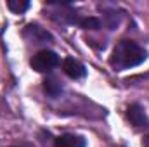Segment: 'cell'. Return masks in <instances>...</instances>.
<instances>
[{"label":"cell","mask_w":149,"mask_h":147,"mask_svg":"<svg viewBox=\"0 0 149 147\" xmlns=\"http://www.w3.org/2000/svg\"><path fill=\"white\" fill-rule=\"evenodd\" d=\"M146 59H148V52L144 47H141L139 43L132 40H121L113 49L109 64L113 69L123 71V69H130V68L142 64Z\"/></svg>","instance_id":"obj_1"},{"label":"cell","mask_w":149,"mask_h":147,"mask_svg":"<svg viewBox=\"0 0 149 147\" xmlns=\"http://www.w3.org/2000/svg\"><path fill=\"white\" fill-rule=\"evenodd\" d=\"M31 68L38 71V73H49V71H52L57 64H59V57H57V54L56 52H52V50H40L37 52L33 57H31Z\"/></svg>","instance_id":"obj_2"},{"label":"cell","mask_w":149,"mask_h":147,"mask_svg":"<svg viewBox=\"0 0 149 147\" xmlns=\"http://www.w3.org/2000/svg\"><path fill=\"white\" fill-rule=\"evenodd\" d=\"M127 118L130 119V123L135 128H149V118L142 106L139 104H132L127 109Z\"/></svg>","instance_id":"obj_3"},{"label":"cell","mask_w":149,"mask_h":147,"mask_svg":"<svg viewBox=\"0 0 149 147\" xmlns=\"http://www.w3.org/2000/svg\"><path fill=\"white\" fill-rule=\"evenodd\" d=\"M63 69H64V73L68 74L71 80H80V78H83V76L87 74L85 66H83L81 62H78L76 59H71V57L64 59V62H63Z\"/></svg>","instance_id":"obj_4"},{"label":"cell","mask_w":149,"mask_h":147,"mask_svg":"<svg viewBox=\"0 0 149 147\" xmlns=\"http://www.w3.org/2000/svg\"><path fill=\"white\" fill-rule=\"evenodd\" d=\"M24 37L28 38L31 43H45V42H50V40H52V37H50L43 28H40V26H37V24L26 26Z\"/></svg>","instance_id":"obj_5"},{"label":"cell","mask_w":149,"mask_h":147,"mask_svg":"<svg viewBox=\"0 0 149 147\" xmlns=\"http://www.w3.org/2000/svg\"><path fill=\"white\" fill-rule=\"evenodd\" d=\"M87 142L83 137L74 135V133H64L56 139V147H85Z\"/></svg>","instance_id":"obj_6"},{"label":"cell","mask_w":149,"mask_h":147,"mask_svg":"<svg viewBox=\"0 0 149 147\" xmlns=\"http://www.w3.org/2000/svg\"><path fill=\"white\" fill-rule=\"evenodd\" d=\"M43 90H45L50 97H57V95L61 94V90H63V85L59 83V80H57V78L49 76V78H45V80H43Z\"/></svg>","instance_id":"obj_7"},{"label":"cell","mask_w":149,"mask_h":147,"mask_svg":"<svg viewBox=\"0 0 149 147\" xmlns=\"http://www.w3.org/2000/svg\"><path fill=\"white\" fill-rule=\"evenodd\" d=\"M7 5H9V9H10L12 12H16V14H23L24 10H28L30 2H26V0H9Z\"/></svg>","instance_id":"obj_8"},{"label":"cell","mask_w":149,"mask_h":147,"mask_svg":"<svg viewBox=\"0 0 149 147\" xmlns=\"http://www.w3.org/2000/svg\"><path fill=\"white\" fill-rule=\"evenodd\" d=\"M78 26H81L83 30H99L101 28V21L97 17H81Z\"/></svg>","instance_id":"obj_9"},{"label":"cell","mask_w":149,"mask_h":147,"mask_svg":"<svg viewBox=\"0 0 149 147\" xmlns=\"http://www.w3.org/2000/svg\"><path fill=\"white\" fill-rule=\"evenodd\" d=\"M142 146H144V147H149V135H148V137H144V140H142Z\"/></svg>","instance_id":"obj_10"}]
</instances>
